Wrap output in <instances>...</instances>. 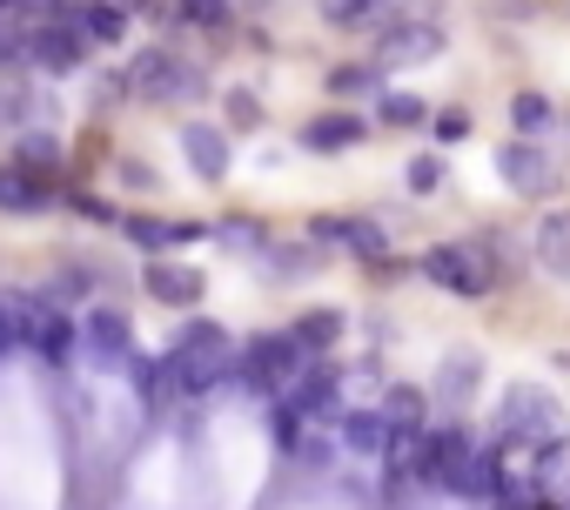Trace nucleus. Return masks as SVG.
Returning a JSON list of instances; mask_svg holds the SVG:
<instances>
[{
    "mask_svg": "<svg viewBox=\"0 0 570 510\" xmlns=\"http://www.w3.org/2000/svg\"><path fill=\"white\" fill-rule=\"evenodd\" d=\"M181 148H188V168H195L202 182H222V175H228V141H222L215 128H202V121H195V128L181 135Z\"/></svg>",
    "mask_w": 570,
    "mask_h": 510,
    "instance_id": "nucleus-9",
    "label": "nucleus"
},
{
    "mask_svg": "<svg viewBox=\"0 0 570 510\" xmlns=\"http://www.w3.org/2000/svg\"><path fill=\"white\" fill-rule=\"evenodd\" d=\"M503 437H517V443H557V396L537 390V383H517L503 396Z\"/></svg>",
    "mask_w": 570,
    "mask_h": 510,
    "instance_id": "nucleus-2",
    "label": "nucleus"
},
{
    "mask_svg": "<svg viewBox=\"0 0 570 510\" xmlns=\"http://www.w3.org/2000/svg\"><path fill=\"white\" fill-rule=\"evenodd\" d=\"M336 336H343V316H336V310H316V316H303V323H296V343H303V350L336 343Z\"/></svg>",
    "mask_w": 570,
    "mask_h": 510,
    "instance_id": "nucleus-12",
    "label": "nucleus"
},
{
    "mask_svg": "<svg viewBox=\"0 0 570 510\" xmlns=\"http://www.w3.org/2000/svg\"><path fill=\"white\" fill-rule=\"evenodd\" d=\"M423 276L443 283V290H456V296H483V290L497 283V269L483 263V248H463V242L430 248V255H423Z\"/></svg>",
    "mask_w": 570,
    "mask_h": 510,
    "instance_id": "nucleus-1",
    "label": "nucleus"
},
{
    "mask_svg": "<svg viewBox=\"0 0 570 510\" xmlns=\"http://www.w3.org/2000/svg\"><path fill=\"white\" fill-rule=\"evenodd\" d=\"M383 121H390V128H416V121H423V101H416V95H390V101H383Z\"/></svg>",
    "mask_w": 570,
    "mask_h": 510,
    "instance_id": "nucleus-17",
    "label": "nucleus"
},
{
    "mask_svg": "<svg viewBox=\"0 0 570 510\" xmlns=\"http://www.w3.org/2000/svg\"><path fill=\"white\" fill-rule=\"evenodd\" d=\"M343 437H350V450H370V457H376L390 430H383V416H350V423H343Z\"/></svg>",
    "mask_w": 570,
    "mask_h": 510,
    "instance_id": "nucleus-15",
    "label": "nucleus"
},
{
    "mask_svg": "<svg viewBox=\"0 0 570 510\" xmlns=\"http://www.w3.org/2000/svg\"><path fill=\"white\" fill-rule=\"evenodd\" d=\"M510 121H517L523 135H543V128H550V101H543V95H517V101H510Z\"/></svg>",
    "mask_w": 570,
    "mask_h": 510,
    "instance_id": "nucleus-14",
    "label": "nucleus"
},
{
    "mask_svg": "<svg viewBox=\"0 0 570 510\" xmlns=\"http://www.w3.org/2000/svg\"><path fill=\"white\" fill-rule=\"evenodd\" d=\"M148 290L161 303H175V310H195L202 303V276L188 263H168V255H155V263H148Z\"/></svg>",
    "mask_w": 570,
    "mask_h": 510,
    "instance_id": "nucleus-8",
    "label": "nucleus"
},
{
    "mask_svg": "<svg viewBox=\"0 0 570 510\" xmlns=\"http://www.w3.org/2000/svg\"><path fill=\"white\" fill-rule=\"evenodd\" d=\"M537 263L550 276H570V215H543V228H537Z\"/></svg>",
    "mask_w": 570,
    "mask_h": 510,
    "instance_id": "nucleus-11",
    "label": "nucleus"
},
{
    "mask_svg": "<svg viewBox=\"0 0 570 510\" xmlns=\"http://www.w3.org/2000/svg\"><path fill=\"white\" fill-rule=\"evenodd\" d=\"M316 242H336V248L363 255V263H376V255L390 248L383 228H376V222H356V215H330V222H316Z\"/></svg>",
    "mask_w": 570,
    "mask_h": 510,
    "instance_id": "nucleus-7",
    "label": "nucleus"
},
{
    "mask_svg": "<svg viewBox=\"0 0 570 510\" xmlns=\"http://www.w3.org/2000/svg\"><path fill=\"white\" fill-rule=\"evenodd\" d=\"M443 483H450V490H463V497H497V490H503V477H497V457H490V450H470V443L450 457Z\"/></svg>",
    "mask_w": 570,
    "mask_h": 510,
    "instance_id": "nucleus-5",
    "label": "nucleus"
},
{
    "mask_svg": "<svg viewBox=\"0 0 570 510\" xmlns=\"http://www.w3.org/2000/svg\"><path fill=\"white\" fill-rule=\"evenodd\" d=\"M0 208H41V182H35V175H8V168H0Z\"/></svg>",
    "mask_w": 570,
    "mask_h": 510,
    "instance_id": "nucleus-13",
    "label": "nucleus"
},
{
    "mask_svg": "<svg viewBox=\"0 0 570 510\" xmlns=\"http://www.w3.org/2000/svg\"><path fill=\"white\" fill-rule=\"evenodd\" d=\"M228 115H235V121H255V101H248V88H235V95H228Z\"/></svg>",
    "mask_w": 570,
    "mask_h": 510,
    "instance_id": "nucleus-22",
    "label": "nucleus"
},
{
    "mask_svg": "<svg viewBox=\"0 0 570 510\" xmlns=\"http://www.w3.org/2000/svg\"><path fill=\"white\" fill-rule=\"evenodd\" d=\"M376 8H383V0H323V14H330L336 28H356V21H376Z\"/></svg>",
    "mask_w": 570,
    "mask_h": 510,
    "instance_id": "nucleus-16",
    "label": "nucleus"
},
{
    "mask_svg": "<svg viewBox=\"0 0 570 510\" xmlns=\"http://www.w3.org/2000/svg\"><path fill=\"white\" fill-rule=\"evenodd\" d=\"M416 410H423L416 390H390V416H396V423H416Z\"/></svg>",
    "mask_w": 570,
    "mask_h": 510,
    "instance_id": "nucleus-19",
    "label": "nucleus"
},
{
    "mask_svg": "<svg viewBox=\"0 0 570 510\" xmlns=\"http://www.w3.org/2000/svg\"><path fill=\"white\" fill-rule=\"evenodd\" d=\"M497 168H503V182L517 188V195H550L563 175H557V161L543 155V148H530V141H510V148H497Z\"/></svg>",
    "mask_w": 570,
    "mask_h": 510,
    "instance_id": "nucleus-3",
    "label": "nucleus"
},
{
    "mask_svg": "<svg viewBox=\"0 0 570 510\" xmlns=\"http://www.w3.org/2000/svg\"><path fill=\"white\" fill-rule=\"evenodd\" d=\"M181 8H188L195 21H222V8H228V0H181Z\"/></svg>",
    "mask_w": 570,
    "mask_h": 510,
    "instance_id": "nucleus-21",
    "label": "nucleus"
},
{
    "mask_svg": "<svg viewBox=\"0 0 570 510\" xmlns=\"http://www.w3.org/2000/svg\"><path fill=\"white\" fill-rule=\"evenodd\" d=\"M336 88H343V95H356V88H376V75H370V68H343V75H336Z\"/></svg>",
    "mask_w": 570,
    "mask_h": 510,
    "instance_id": "nucleus-20",
    "label": "nucleus"
},
{
    "mask_svg": "<svg viewBox=\"0 0 570 510\" xmlns=\"http://www.w3.org/2000/svg\"><path fill=\"white\" fill-rule=\"evenodd\" d=\"M523 510H550V503H523Z\"/></svg>",
    "mask_w": 570,
    "mask_h": 510,
    "instance_id": "nucleus-23",
    "label": "nucleus"
},
{
    "mask_svg": "<svg viewBox=\"0 0 570 510\" xmlns=\"http://www.w3.org/2000/svg\"><path fill=\"white\" fill-rule=\"evenodd\" d=\"M296 370H303V343H296V336H262V343L248 350V376H255V383H275V390H282Z\"/></svg>",
    "mask_w": 570,
    "mask_h": 510,
    "instance_id": "nucleus-4",
    "label": "nucleus"
},
{
    "mask_svg": "<svg viewBox=\"0 0 570 510\" xmlns=\"http://www.w3.org/2000/svg\"><path fill=\"white\" fill-rule=\"evenodd\" d=\"M410 188H416V195L443 188V161H430V155H423V161H410Z\"/></svg>",
    "mask_w": 570,
    "mask_h": 510,
    "instance_id": "nucleus-18",
    "label": "nucleus"
},
{
    "mask_svg": "<svg viewBox=\"0 0 570 510\" xmlns=\"http://www.w3.org/2000/svg\"><path fill=\"white\" fill-rule=\"evenodd\" d=\"M436 48H443V28L403 21V28H390V41L376 48V61H383V68H410V61H430Z\"/></svg>",
    "mask_w": 570,
    "mask_h": 510,
    "instance_id": "nucleus-6",
    "label": "nucleus"
},
{
    "mask_svg": "<svg viewBox=\"0 0 570 510\" xmlns=\"http://www.w3.org/2000/svg\"><path fill=\"white\" fill-rule=\"evenodd\" d=\"M356 141H363V121L356 115H316L303 128V148H316V155H336V148H356Z\"/></svg>",
    "mask_w": 570,
    "mask_h": 510,
    "instance_id": "nucleus-10",
    "label": "nucleus"
}]
</instances>
